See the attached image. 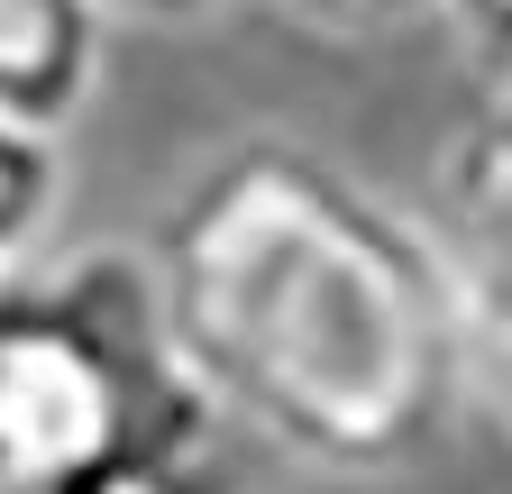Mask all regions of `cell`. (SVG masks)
<instances>
[{
  "mask_svg": "<svg viewBox=\"0 0 512 494\" xmlns=\"http://www.w3.org/2000/svg\"><path fill=\"white\" fill-rule=\"evenodd\" d=\"M174 357L229 430L311 476H403L476 394L421 211L302 138H238L183 174L156 238Z\"/></svg>",
  "mask_w": 512,
  "mask_h": 494,
  "instance_id": "cell-1",
  "label": "cell"
},
{
  "mask_svg": "<svg viewBox=\"0 0 512 494\" xmlns=\"http://www.w3.org/2000/svg\"><path fill=\"white\" fill-rule=\"evenodd\" d=\"M229 421L174 357L147 247L0 284V494H101L138 467L220 458Z\"/></svg>",
  "mask_w": 512,
  "mask_h": 494,
  "instance_id": "cell-2",
  "label": "cell"
},
{
  "mask_svg": "<svg viewBox=\"0 0 512 494\" xmlns=\"http://www.w3.org/2000/svg\"><path fill=\"white\" fill-rule=\"evenodd\" d=\"M448 302H458V339H467V376L512 430V101H485L458 119L430 165V211H421Z\"/></svg>",
  "mask_w": 512,
  "mask_h": 494,
  "instance_id": "cell-3",
  "label": "cell"
},
{
  "mask_svg": "<svg viewBox=\"0 0 512 494\" xmlns=\"http://www.w3.org/2000/svg\"><path fill=\"white\" fill-rule=\"evenodd\" d=\"M110 10L101 0H0V119L74 129L101 83Z\"/></svg>",
  "mask_w": 512,
  "mask_h": 494,
  "instance_id": "cell-4",
  "label": "cell"
},
{
  "mask_svg": "<svg viewBox=\"0 0 512 494\" xmlns=\"http://www.w3.org/2000/svg\"><path fill=\"white\" fill-rule=\"evenodd\" d=\"M55 211H64V129L0 119V284L28 275Z\"/></svg>",
  "mask_w": 512,
  "mask_h": 494,
  "instance_id": "cell-5",
  "label": "cell"
},
{
  "mask_svg": "<svg viewBox=\"0 0 512 494\" xmlns=\"http://www.w3.org/2000/svg\"><path fill=\"white\" fill-rule=\"evenodd\" d=\"M284 10L311 19V28H330V37H366V28H394V19L439 10V0H284Z\"/></svg>",
  "mask_w": 512,
  "mask_h": 494,
  "instance_id": "cell-6",
  "label": "cell"
},
{
  "mask_svg": "<svg viewBox=\"0 0 512 494\" xmlns=\"http://www.w3.org/2000/svg\"><path fill=\"white\" fill-rule=\"evenodd\" d=\"M110 10V28L128 19V28H156V37H183V28H211V19H229L238 0H101Z\"/></svg>",
  "mask_w": 512,
  "mask_h": 494,
  "instance_id": "cell-7",
  "label": "cell"
}]
</instances>
